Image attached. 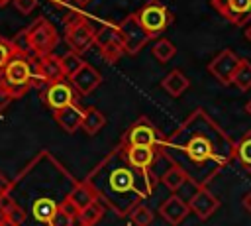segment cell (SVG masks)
Here are the masks:
<instances>
[{
  "label": "cell",
  "instance_id": "6da1fadb",
  "mask_svg": "<svg viewBox=\"0 0 251 226\" xmlns=\"http://www.w3.org/2000/svg\"><path fill=\"white\" fill-rule=\"evenodd\" d=\"M161 153L182 167L192 185L206 187L235 159V141L204 108H196L165 138Z\"/></svg>",
  "mask_w": 251,
  "mask_h": 226
},
{
  "label": "cell",
  "instance_id": "7a4b0ae2",
  "mask_svg": "<svg viewBox=\"0 0 251 226\" xmlns=\"http://www.w3.org/2000/svg\"><path fill=\"white\" fill-rule=\"evenodd\" d=\"M84 181L96 191L98 198L118 216H129L137 204L151 197L155 185L161 179L153 169L133 167L127 161L124 149L116 145L84 177Z\"/></svg>",
  "mask_w": 251,
  "mask_h": 226
},
{
  "label": "cell",
  "instance_id": "3957f363",
  "mask_svg": "<svg viewBox=\"0 0 251 226\" xmlns=\"http://www.w3.org/2000/svg\"><path fill=\"white\" fill-rule=\"evenodd\" d=\"M24 33H25L27 47L33 57L51 55L59 43V33L55 29V26L45 16H39L31 26H27L24 29Z\"/></svg>",
  "mask_w": 251,
  "mask_h": 226
},
{
  "label": "cell",
  "instance_id": "277c9868",
  "mask_svg": "<svg viewBox=\"0 0 251 226\" xmlns=\"http://www.w3.org/2000/svg\"><path fill=\"white\" fill-rule=\"evenodd\" d=\"M94 37H96L94 28L88 24V20L78 10H73L67 14V18H65V41L73 53L82 55L84 51H88L94 45Z\"/></svg>",
  "mask_w": 251,
  "mask_h": 226
},
{
  "label": "cell",
  "instance_id": "5b68a950",
  "mask_svg": "<svg viewBox=\"0 0 251 226\" xmlns=\"http://www.w3.org/2000/svg\"><path fill=\"white\" fill-rule=\"evenodd\" d=\"M0 85L6 86L14 98L24 96L31 88V61L29 57L16 55L0 73Z\"/></svg>",
  "mask_w": 251,
  "mask_h": 226
},
{
  "label": "cell",
  "instance_id": "8992f818",
  "mask_svg": "<svg viewBox=\"0 0 251 226\" xmlns=\"http://www.w3.org/2000/svg\"><path fill=\"white\" fill-rule=\"evenodd\" d=\"M163 141H165V136L159 132V128L149 118L141 116L122 134L120 145H151L161 149Z\"/></svg>",
  "mask_w": 251,
  "mask_h": 226
},
{
  "label": "cell",
  "instance_id": "52a82bcc",
  "mask_svg": "<svg viewBox=\"0 0 251 226\" xmlns=\"http://www.w3.org/2000/svg\"><path fill=\"white\" fill-rule=\"evenodd\" d=\"M135 14H137L141 26L147 29V33H149L151 37L161 35V33L173 24V20H175V16L171 14V10H169L163 2H159V0H149V2H145Z\"/></svg>",
  "mask_w": 251,
  "mask_h": 226
},
{
  "label": "cell",
  "instance_id": "ba28073f",
  "mask_svg": "<svg viewBox=\"0 0 251 226\" xmlns=\"http://www.w3.org/2000/svg\"><path fill=\"white\" fill-rule=\"evenodd\" d=\"M118 28H120L122 43H124V49H126L127 55H137L147 45V41L151 39V35L147 33V29L141 26L137 14L126 16V20H122L118 24Z\"/></svg>",
  "mask_w": 251,
  "mask_h": 226
},
{
  "label": "cell",
  "instance_id": "9c48e42d",
  "mask_svg": "<svg viewBox=\"0 0 251 226\" xmlns=\"http://www.w3.org/2000/svg\"><path fill=\"white\" fill-rule=\"evenodd\" d=\"M41 102L51 112H59V110L71 106L73 102H76V90L73 88L69 79H63V81L51 83L45 88H41Z\"/></svg>",
  "mask_w": 251,
  "mask_h": 226
},
{
  "label": "cell",
  "instance_id": "30bf717a",
  "mask_svg": "<svg viewBox=\"0 0 251 226\" xmlns=\"http://www.w3.org/2000/svg\"><path fill=\"white\" fill-rule=\"evenodd\" d=\"M210 4L233 26H247L251 22V0H210Z\"/></svg>",
  "mask_w": 251,
  "mask_h": 226
},
{
  "label": "cell",
  "instance_id": "8fae6325",
  "mask_svg": "<svg viewBox=\"0 0 251 226\" xmlns=\"http://www.w3.org/2000/svg\"><path fill=\"white\" fill-rule=\"evenodd\" d=\"M241 59L231 51V49H222L210 63H208V71L222 83V85H231L233 75L239 67Z\"/></svg>",
  "mask_w": 251,
  "mask_h": 226
},
{
  "label": "cell",
  "instance_id": "7c38bea8",
  "mask_svg": "<svg viewBox=\"0 0 251 226\" xmlns=\"http://www.w3.org/2000/svg\"><path fill=\"white\" fill-rule=\"evenodd\" d=\"M188 206H190V212H194L200 220H208L220 208V198L206 187H196L188 200Z\"/></svg>",
  "mask_w": 251,
  "mask_h": 226
},
{
  "label": "cell",
  "instance_id": "4fadbf2b",
  "mask_svg": "<svg viewBox=\"0 0 251 226\" xmlns=\"http://www.w3.org/2000/svg\"><path fill=\"white\" fill-rule=\"evenodd\" d=\"M69 81H71L73 88L76 90V94L86 96V94H90L92 90L98 88V85L102 83V75H100V71H98L96 67L84 63Z\"/></svg>",
  "mask_w": 251,
  "mask_h": 226
},
{
  "label": "cell",
  "instance_id": "5bb4252c",
  "mask_svg": "<svg viewBox=\"0 0 251 226\" xmlns=\"http://www.w3.org/2000/svg\"><path fill=\"white\" fill-rule=\"evenodd\" d=\"M120 147L124 149L127 161L137 169H153V165L161 157V149L151 145H120Z\"/></svg>",
  "mask_w": 251,
  "mask_h": 226
},
{
  "label": "cell",
  "instance_id": "9a60e30c",
  "mask_svg": "<svg viewBox=\"0 0 251 226\" xmlns=\"http://www.w3.org/2000/svg\"><path fill=\"white\" fill-rule=\"evenodd\" d=\"M188 212H190L188 202H184L178 195H171V197L159 206L161 218H163L167 224H171V226H178V224L188 216Z\"/></svg>",
  "mask_w": 251,
  "mask_h": 226
},
{
  "label": "cell",
  "instance_id": "2e32d148",
  "mask_svg": "<svg viewBox=\"0 0 251 226\" xmlns=\"http://www.w3.org/2000/svg\"><path fill=\"white\" fill-rule=\"evenodd\" d=\"M55 116V122L59 124V128L67 134H75L80 126H82V118H84V108L78 106V102H73L71 106L59 110V112H53Z\"/></svg>",
  "mask_w": 251,
  "mask_h": 226
},
{
  "label": "cell",
  "instance_id": "e0dca14e",
  "mask_svg": "<svg viewBox=\"0 0 251 226\" xmlns=\"http://www.w3.org/2000/svg\"><path fill=\"white\" fill-rule=\"evenodd\" d=\"M37 63H39L41 75H43V79H45L47 85L67 79L65 69H63V63H61V57H57L55 53L45 55V57H37Z\"/></svg>",
  "mask_w": 251,
  "mask_h": 226
},
{
  "label": "cell",
  "instance_id": "ac0fdd59",
  "mask_svg": "<svg viewBox=\"0 0 251 226\" xmlns=\"http://www.w3.org/2000/svg\"><path fill=\"white\" fill-rule=\"evenodd\" d=\"M161 183H163L169 191L176 193V191H180L186 183H190V179H188V175H186V171H184L182 167L171 163V165L161 173Z\"/></svg>",
  "mask_w": 251,
  "mask_h": 226
},
{
  "label": "cell",
  "instance_id": "d6986e66",
  "mask_svg": "<svg viewBox=\"0 0 251 226\" xmlns=\"http://www.w3.org/2000/svg\"><path fill=\"white\" fill-rule=\"evenodd\" d=\"M161 86L171 94V96H180L188 86H190V79L182 73V71H178V69H173L163 81H161Z\"/></svg>",
  "mask_w": 251,
  "mask_h": 226
},
{
  "label": "cell",
  "instance_id": "ffe728a7",
  "mask_svg": "<svg viewBox=\"0 0 251 226\" xmlns=\"http://www.w3.org/2000/svg\"><path fill=\"white\" fill-rule=\"evenodd\" d=\"M69 198L76 204L78 210H82V208H86L88 204H92L94 200H98V195H96V191H94L86 181H80V183L75 185V189L71 191Z\"/></svg>",
  "mask_w": 251,
  "mask_h": 226
},
{
  "label": "cell",
  "instance_id": "44dd1931",
  "mask_svg": "<svg viewBox=\"0 0 251 226\" xmlns=\"http://www.w3.org/2000/svg\"><path fill=\"white\" fill-rule=\"evenodd\" d=\"M104 124H106V118L98 108H94V106L84 108V118H82L80 130H84L88 136H94L104 128Z\"/></svg>",
  "mask_w": 251,
  "mask_h": 226
},
{
  "label": "cell",
  "instance_id": "7402d4cb",
  "mask_svg": "<svg viewBox=\"0 0 251 226\" xmlns=\"http://www.w3.org/2000/svg\"><path fill=\"white\" fill-rule=\"evenodd\" d=\"M104 208H106V204L98 198V200H94L92 204H88L86 208H82L78 212V220L82 222V226H94L104 216Z\"/></svg>",
  "mask_w": 251,
  "mask_h": 226
},
{
  "label": "cell",
  "instance_id": "603a6c76",
  "mask_svg": "<svg viewBox=\"0 0 251 226\" xmlns=\"http://www.w3.org/2000/svg\"><path fill=\"white\" fill-rule=\"evenodd\" d=\"M114 41H122V35H120V28L116 24H104L96 29V37H94V45H98V49H102L104 45L108 43H114Z\"/></svg>",
  "mask_w": 251,
  "mask_h": 226
},
{
  "label": "cell",
  "instance_id": "cb8c5ba5",
  "mask_svg": "<svg viewBox=\"0 0 251 226\" xmlns=\"http://www.w3.org/2000/svg\"><path fill=\"white\" fill-rule=\"evenodd\" d=\"M235 159L245 171H251V130L243 134V138L235 143Z\"/></svg>",
  "mask_w": 251,
  "mask_h": 226
},
{
  "label": "cell",
  "instance_id": "d4e9b609",
  "mask_svg": "<svg viewBox=\"0 0 251 226\" xmlns=\"http://www.w3.org/2000/svg\"><path fill=\"white\" fill-rule=\"evenodd\" d=\"M151 53H153V57H155L157 61L167 63V61H171V59L176 55V47H175V43L169 41L167 37H159V39L153 43Z\"/></svg>",
  "mask_w": 251,
  "mask_h": 226
},
{
  "label": "cell",
  "instance_id": "484cf974",
  "mask_svg": "<svg viewBox=\"0 0 251 226\" xmlns=\"http://www.w3.org/2000/svg\"><path fill=\"white\" fill-rule=\"evenodd\" d=\"M231 85H235V86H237L239 90H243V92L251 88V61L241 59V63H239V67H237V71H235V75H233Z\"/></svg>",
  "mask_w": 251,
  "mask_h": 226
},
{
  "label": "cell",
  "instance_id": "4316f807",
  "mask_svg": "<svg viewBox=\"0 0 251 226\" xmlns=\"http://www.w3.org/2000/svg\"><path fill=\"white\" fill-rule=\"evenodd\" d=\"M129 220H131L133 226H151V224H153V212H151V208H149L147 204L141 202V204H137V206L131 210Z\"/></svg>",
  "mask_w": 251,
  "mask_h": 226
},
{
  "label": "cell",
  "instance_id": "83f0119b",
  "mask_svg": "<svg viewBox=\"0 0 251 226\" xmlns=\"http://www.w3.org/2000/svg\"><path fill=\"white\" fill-rule=\"evenodd\" d=\"M61 63H63V69H65V75H67V79H71L82 65H84V61H82V57L78 55V53H73V51H69V53H65L63 57H61Z\"/></svg>",
  "mask_w": 251,
  "mask_h": 226
},
{
  "label": "cell",
  "instance_id": "f1b7e54d",
  "mask_svg": "<svg viewBox=\"0 0 251 226\" xmlns=\"http://www.w3.org/2000/svg\"><path fill=\"white\" fill-rule=\"evenodd\" d=\"M124 53H126V49H124V43H122V41L108 43V45H104V47L100 49V55H102L104 61H108V63H116Z\"/></svg>",
  "mask_w": 251,
  "mask_h": 226
},
{
  "label": "cell",
  "instance_id": "f546056e",
  "mask_svg": "<svg viewBox=\"0 0 251 226\" xmlns=\"http://www.w3.org/2000/svg\"><path fill=\"white\" fill-rule=\"evenodd\" d=\"M16 55H18V53H16V49H14V45H12V39H6V37L0 35V73L4 71V67H6Z\"/></svg>",
  "mask_w": 251,
  "mask_h": 226
},
{
  "label": "cell",
  "instance_id": "4dcf8cb0",
  "mask_svg": "<svg viewBox=\"0 0 251 226\" xmlns=\"http://www.w3.org/2000/svg\"><path fill=\"white\" fill-rule=\"evenodd\" d=\"M6 218L10 220V222H14L16 226H22L24 222H25V218H27V212H25V208H22L18 202L6 212Z\"/></svg>",
  "mask_w": 251,
  "mask_h": 226
},
{
  "label": "cell",
  "instance_id": "1f68e13d",
  "mask_svg": "<svg viewBox=\"0 0 251 226\" xmlns=\"http://www.w3.org/2000/svg\"><path fill=\"white\" fill-rule=\"evenodd\" d=\"M12 4H14L16 10L22 12V14H29L31 10L37 8V0H12Z\"/></svg>",
  "mask_w": 251,
  "mask_h": 226
},
{
  "label": "cell",
  "instance_id": "d6a6232c",
  "mask_svg": "<svg viewBox=\"0 0 251 226\" xmlns=\"http://www.w3.org/2000/svg\"><path fill=\"white\" fill-rule=\"evenodd\" d=\"M49 226H73V218L67 216L63 210H57V214L51 218Z\"/></svg>",
  "mask_w": 251,
  "mask_h": 226
},
{
  "label": "cell",
  "instance_id": "836d02e7",
  "mask_svg": "<svg viewBox=\"0 0 251 226\" xmlns=\"http://www.w3.org/2000/svg\"><path fill=\"white\" fill-rule=\"evenodd\" d=\"M59 210H63V212H65L67 216H71V218H75V216H78V212H80V210L76 208V204H75V202H73V200H71L69 197H67V198H65V200L61 202V206H59Z\"/></svg>",
  "mask_w": 251,
  "mask_h": 226
},
{
  "label": "cell",
  "instance_id": "e575fe53",
  "mask_svg": "<svg viewBox=\"0 0 251 226\" xmlns=\"http://www.w3.org/2000/svg\"><path fill=\"white\" fill-rule=\"evenodd\" d=\"M12 100H14V94H12L6 86H2V85H0V110H4Z\"/></svg>",
  "mask_w": 251,
  "mask_h": 226
},
{
  "label": "cell",
  "instance_id": "d590c367",
  "mask_svg": "<svg viewBox=\"0 0 251 226\" xmlns=\"http://www.w3.org/2000/svg\"><path fill=\"white\" fill-rule=\"evenodd\" d=\"M10 191H12V181L0 171V198H2L4 195H8Z\"/></svg>",
  "mask_w": 251,
  "mask_h": 226
},
{
  "label": "cell",
  "instance_id": "8d00e7d4",
  "mask_svg": "<svg viewBox=\"0 0 251 226\" xmlns=\"http://www.w3.org/2000/svg\"><path fill=\"white\" fill-rule=\"evenodd\" d=\"M241 204H243V208H245V210L251 214V189H249V191L243 195V198H241Z\"/></svg>",
  "mask_w": 251,
  "mask_h": 226
},
{
  "label": "cell",
  "instance_id": "74e56055",
  "mask_svg": "<svg viewBox=\"0 0 251 226\" xmlns=\"http://www.w3.org/2000/svg\"><path fill=\"white\" fill-rule=\"evenodd\" d=\"M90 0H71V4L75 6V8H82V6H86Z\"/></svg>",
  "mask_w": 251,
  "mask_h": 226
},
{
  "label": "cell",
  "instance_id": "f35d334b",
  "mask_svg": "<svg viewBox=\"0 0 251 226\" xmlns=\"http://www.w3.org/2000/svg\"><path fill=\"white\" fill-rule=\"evenodd\" d=\"M245 37H247V41L251 43V22L245 26Z\"/></svg>",
  "mask_w": 251,
  "mask_h": 226
},
{
  "label": "cell",
  "instance_id": "ab89813d",
  "mask_svg": "<svg viewBox=\"0 0 251 226\" xmlns=\"http://www.w3.org/2000/svg\"><path fill=\"white\" fill-rule=\"evenodd\" d=\"M0 226H16V224H14V222H10V220H8V218H4V220H2V224H0Z\"/></svg>",
  "mask_w": 251,
  "mask_h": 226
},
{
  "label": "cell",
  "instance_id": "60d3db41",
  "mask_svg": "<svg viewBox=\"0 0 251 226\" xmlns=\"http://www.w3.org/2000/svg\"><path fill=\"white\" fill-rule=\"evenodd\" d=\"M245 112L251 116V98H249V100H247V104H245Z\"/></svg>",
  "mask_w": 251,
  "mask_h": 226
},
{
  "label": "cell",
  "instance_id": "b9f144b4",
  "mask_svg": "<svg viewBox=\"0 0 251 226\" xmlns=\"http://www.w3.org/2000/svg\"><path fill=\"white\" fill-rule=\"evenodd\" d=\"M53 4H67V2H71V0H51Z\"/></svg>",
  "mask_w": 251,
  "mask_h": 226
},
{
  "label": "cell",
  "instance_id": "7bdbcfd3",
  "mask_svg": "<svg viewBox=\"0 0 251 226\" xmlns=\"http://www.w3.org/2000/svg\"><path fill=\"white\" fill-rule=\"evenodd\" d=\"M10 2H12V0H0V8H4V6L10 4Z\"/></svg>",
  "mask_w": 251,
  "mask_h": 226
},
{
  "label": "cell",
  "instance_id": "ee69618b",
  "mask_svg": "<svg viewBox=\"0 0 251 226\" xmlns=\"http://www.w3.org/2000/svg\"><path fill=\"white\" fill-rule=\"evenodd\" d=\"M4 218H6V214H4L2 210H0V224H2V220H4Z\"/></svg>",
  "mask_w": 251,
  "mask_h": 226
},
{
  "label": "cell",
  "instance_id": "f6af8a7d",
  "mask_svg": "<svg viewBox=\"0 0 251 226\" xmlns=\"http://www.w3.org/2000/svg\"><path fill=\"white\" fill-rule=\"evenodd\" d=\"M131 226H133V224H131Z\"/></svg>",
  "mask_w": 251,
  "mask_h": 226
}]
</instances>
